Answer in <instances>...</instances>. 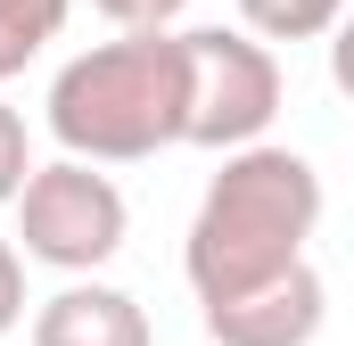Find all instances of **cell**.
Returning a JSON list of instances; mask_svg holds the SVG:
<instances>
[{
  "label": "cell",
  "mask_w": 354,
  "mask_h": 346,
  "mask_svg": "<svg viewBox=\"0 0 354 346\" xmlns=\"http://www.w3.org/2000/svg\"><path fill=\"white\" fill-rule=\"evenodd\" d=\"M313 223H322V173L297 149H272V140L231 149L181 239V272H189L198 305H231V297L280 280L288 264H305Z\"/></svg>",
  "instance_id": "obj_1"
},
{
  "label": "cell",
  "mask_w": 354,
  "mask_h": 346,
  "mask_svg": "<svg viewBox=\"0 0 354 346\" xmlns=\"http://www.w3.org/2000/svg\"><path fill=\"white\" fill-rule=\"evenodd\" d=\"M50 132L75 165H140L181 140V50L174 33H124L58 66Z\"/></svg>",
  "instance_id": "obj_2"
},
{
  "label": "cell",
  "mask_w": 354,
  "mask_h": 346,
  "mask_svg": "<svg viewBox=\"0 0 354 346\" xmlns=\"http://www.w3.org/2000/svg\"><path fill=\"white\" fill-rule=\"evenodd\" d=\"M181 50V140L189 149H256L264 124L280 116V58L248 33H223V25H198L174 33Z\"/></svg>",
  "instance_id": "obj_3"
},
{
  "label": "cell",
  "mask_w": 354,
  "mask_h": 346,
  "mask_svg": "<svg viewBox=\"0 0 354 346\" xmlns=\"http://www.w3.org/2000/svg\"><path fill=\"white\" fill-rule=\"evenodd\" d=\"M124 223H132L124 215V190L107 173L75 165V157L33 165L25 190H17V239H25V256L58 264V272H99L124 248Z\"/></svg>",
  "instance_id": "obj_4"
},
{
  "label": "cell",
  "mask_w": 354,
  "mask_h": 346,
  "mask_svg": "<svg viewBox=\"0 0 354 346\" xmlns=\"http://www.w3.org/2000/svg\"><path fill=\"white\" fill-rule=\"evenodd\" d=\"M322 313H330L322 272H313V264H288L264 289H248V297H231V305H206V338L214 346H313Z\"/></svg>",
  "instance_id": "obj_5"
},
{
  "label": "cell",
  "mask_w": 354,
  "mask_h": 346,
  "mask_svg": "<svg viewBox=\"0 0 354 346\" xmlns=\"http://www.w3.org/2000/svg\"><path fill=\"white\" fill-rule=\"evenodd\" d=\"M33 346H149V313L107 280H75L33 313Z\"/></svg>",
  "instance_id": "obj_6"
},
{
  "label": "cell",
  "mask_w": 354,
  "mask_h": 346,
  "mask_svg": "<svg viewBox=\"0 0 354 346\" xmlns=\"http://www.w3.org/2000/svg\"><path fill=\"white\" fill-rule=\"evenodd\" d=\"M346 0H239V17L264 33V42H322L338 25Z\"/></svg>",
  "instance_id": "obj_7"
},
{
  "label": "cell",
  "mask_w": 354,
  "mask_h": 346,
  "mask_svg": "<svg viewBox=\"0 0 354 346\" xmlns=\"http://www.w3.org/2000/svg\"><path fill=\"white\" fill-rule=\"evenodd\" d=\"M25 173H33V149H25V116L0 99V206H17Z\"/></svg>",
  "instance_id": "obj_8"
},
{
  "label": "cell",
  "mask_w": 354,
  "mask_h": 346,
  "mask_svg": "<svg viewBox=\"0 0 354 346\" xmlns=\"http://www.w3.org/2000/svg\"><path fill=\"white\" fill-rule=\"evenodd\" d=\"M91 8H99L107 25H124V33H165L189 0H91Z\"/></svg>",
  "instance_id": "obj_9"
},
{
  "label": "cell",
  "mask_w": 354,
  "mask_h": 346,
  "mask_svg": "<svg viewBox=\"0 0 354 346\" xmlns=\"http://www.w3.org/2000/svg\"><path fill=\"white\" fill-rule=\"evenodd\" d=\"M33 58H41V33H33L25 17H8V8H0V83H8V75H25Z\"/></svg>",
  "instance_id": "obj_10"
},
{
  "label": "cell",
  "mask_w": 354,
  "mask_h": 346,
  "mask_svg": "<svg viewBox=\"0 0 354 346\" xmlns=\"http://www.w3.org/2000/svg\"><path fill=\"white\" fill-rule=\"evenodd\" d=\"M25 322V264H17V248L0 239V338Z\"/></svg>",
  "instance_id": "obj_11"
},
{
  "label": "cell",
  "mask_w": 354,
  "mask_h": 346,
  "mask_svg": "<svg viewBox=\"0 0 354 346\" xmlns=\"http://www.w3.org/2000/svg\"><path fill=\"white\" fill-rule=\"evenodd\" d=\"M0 8H8V17H25V25H33L41 42H58V33H66V8H75V0H0Z\"/></svg>",
  "instance_id": "obj_12"
}]
</instances>
